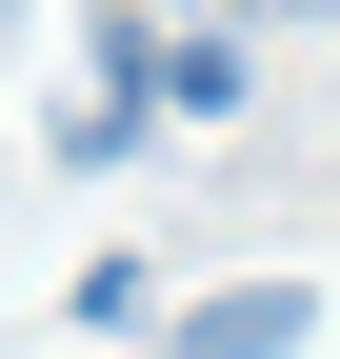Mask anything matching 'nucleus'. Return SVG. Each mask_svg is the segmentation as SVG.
Segmentation results:
<instances>
[{"mask_svg": "<svg viewBox=\"0 0 340 359\" xmlns=\"http://www.w3.org/2000/svg\"><path fill=\"white\" fill-rule=\"evenodd\" d=\"M261 20H301V0H261Z\"/></svg>", "mask_w": 340, "mask_h": 359, "instance_id": "nucleus-3", "label": "nucleus"}, {"mask_svg": "<svg viewBox=\"0 0 340 359\" xmlns=\"http://www.w3.org/2000/svg\"><path fill=\"white\" fill-rule=\"evenodd\" d=\"M301 339H320V299H301V280H221V299L181 320V359H301Z\"/></svg>", "mask_w": 340, "mask_h": 359, "instance_id": "nucleus-1", "label": "nucleus"}, {"mask_svg": "<svg viewBox=\"0 0 340 359\" xmlns=\"http://www.w3.org/2000/svg\"><path fill=\"white\" fill-rule=\"evenodd\" d=\"M140 100H181V120H240V40H140Z\"/></svg>", "mask_w": 340, "mask_h": 359, "instance_id": "nucleus-2", "label": "nucleus"}]
</instances>
